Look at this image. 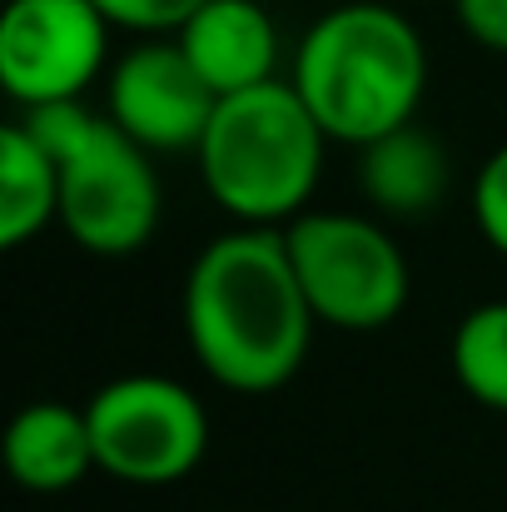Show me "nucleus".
I'll return each instance as SVG.
<instances>
[{"instance_id": "obj_1", "label": "nucleus", "mask_w": 507, "mask_h": 512, "mask_svg": "<svg viewBox=\"0 0 507 512\" xmlns=\"http://www.w3.org/2000/svg\"><path fill=\"white\" fill-rule=\"evenodd\" d=\"M179 319L209 383L244 398L289 388L319 324L274 224H239L209 239L184 274Z\"/></svg>"}, {"instance_id": "obj_2", "label": "nucleus", "mask_w": 507, "mask_h": 512, "mask_svg": "<svg viewBox=\"0 0 507 512\" xmlns=\"http://www.w3.org/2000/svg\"><path fill=\"white\" fill-rule=\"evenodd\" d=\"M289 85L334 145L363 150L418 120L428 95V45L398 5L348 0L304 30Z\"/></svg>"}, {"instance_id": "obj_3", "label": "nucleus", "mask_w": 507, "mask_h": 512, "mask_svg": "<svg viewBox=\"0 0 507 512\" xmlns=\"http://www.w3.org/2000/svg\"><path fill=\"white\" fill-rule=\"evenodd\" d=\"M334 140L289 80L219 95L194 150L209 199L239 224H289L309 209Z\"/></svg>"}, {"instance_id": "obj_4", "label": "nucleus", "mask_w": 507, "mask_h": 512, "mask_svg": "<svg viewBox=\"0 0 507 512\" xmlns=\"http://www.w3.org/2000/svg\"><path fill=\"white\" fill-rule=\"evenodd\" d=\"M284 244L319 324L373 334L408 309L413 269L383 219L348 209H304L284 224Z\"/></svg>"}, {"instance_id": "obj_5", "label": "nucleus", "mask_w": 507, "mask_h": 512, "mask_svg": "<svg viewBox=\"0 0 507 512\" xmlns=\"http://www.w3.org/2000/svg\"><path fill=\"white\" fill-rule=\"evenodd\" d=\"M95 468L130 488H169L209 453L204 398L165 373H120L85 403Z\"/></svg>"}, {"instance_id": "obj_6", "label": "nucleus", "mask_w": 507, "mask_h": 512, "mask_svg": "<svg viewBox=\"0 0 507 512\" xmlns=\"http://www.w3.org/2000/svg\"><path fill=\"white\" fill-rule=\"evenodd\" d=\"M160 214L165 189L155 174V155L135 145L110 115L70 160H60V229L85 254H140L155 239Z\"/></svg>"}, {"instance_id": "obj_7", "label": "nucleus", "mask_w": 507, "mask_h": 512, "mask_svg": "<svg viewBox=\"0 0 507 512\" xmlns=\"http://www.w3.org/2000/svg\"><path fill=\"white\" fill-rule=\"evenodd\" d=\"M115 20L100 0H10L0 15V85L15 105L85 95L110 70Z\"/></svg>"}, {"instance_id": "obj_8", "label": "nucleus", "mask_w": 507, "mask_h": 512, "mask_svg": "<svg viewBox=\"0 0 507 512\" xmlns=\"http://www.w3.org/2000/svg\"><path fill=\"white\" fill-rule=\"evenodd\" d=\"M219 95L174 35H140L105 70V115L150 155H194Z\"/></svg>"}, {"instance_id": "obj_9", "label": "nucleus", "mask_w": 507, "mask_h": 512, "mask_svg": "<svg viewBox=\"0 0 507 512\" xmlns=\"http://www.w3.org/2000/svg\"><path fill=\"white\" fill-rule=\"evenodd\" d=\"M174 40L214 95L279 80V25L259 0H204Z\"/></svg>"}, {"instance_id": "obj_10", "label": "nucleus", "mask_w": 507, "mask_h": 512, "mask_svg": "<svg viewBox=\"0 0 507 512\" xmlns=\"http://www.w3.org/2000/svg\"><path fill=\"white\" fill-rule=\"evenodd\" d=\"M358 184L378 219L413 224L443 204V194L453 184V165H448L443 140L433 130H423L418 120H408L358 150Z\"/></svg>"}, {"instance_id": "obj_11", "label": "nucleus", "mask_w": 507, "mask_h": 512, "mask_svg": "<svg viewBox=\"0 0 507 512\" xmlns=\"http://www.w3.org/2000/svg\"><path fill=\"white\" fill-rule=\"evenodd\" d=\"M5 473L25 493H70L95 468L90 413L60 398L25 403L5 428Z\"/></svg>"}, {"instance_id": "obj_12", "label": "nucleus", "mask_w": 507, "mask_h": 512, "mask_svg": "<svg viewBox=\"0 0 507 512\" xmlns=\"http://www.w3.org/2000/svg\"><path fill=\"white\" fill-rule=\"evenodd\" d=\"M50 224H60V165L10 120L0 125V249H25Z\"/></svg>"}, {"instance_id": "obj_13", "label": "nucleus", "mask_w": 507, "mask_h": 512, "mask_svg": "<svg viewBox=\"0 0 507 512\" xmlns=\"http://www.w3.org/2000/svg\"><path fill=\"white\" fill-rule=\"evenodd\" d=\"M448 363L473 403L507 413V299H488L458 319Z\"/></svg>"}, {"instance_id": "obj_14", "label": "nucleus", "mask_w": 507, "mask_h": 512, "mask_svg": "<svg viewBox=\"0 0 507 512\" xmlns=\"http://www.w3.org/2000/svg\"><path fill=\"white\" fill-rule=\"evenodd\" d=\"M473 219H478V234L507 259V140L483 160V170L473 179Z\"/></svg>"}, {"instance_id": "obj_15", "label": "nucleus", "mask_w": 507, "mask_h": 512, "mask_svg": "<svg viewBox=\"0 0 507 512\" xmlns=\"http://www.w3.org/2000/svg\"><path fill=\"white\" fill-rule=\"evenodd\" d=\"M199 5L204 0H100L115 30H130V35H174Z\"/></svg>"}, {"instance_id": "obj_16", "label": "nucleus", "mask_w": 507, "mask_h": 512, "mask_svg": "<svg viewBox=\"0 0 507 512\" xmlns=\"http://www.w3.org/2000/svg\"><path fill=\"white\" fill-rule=\"evenodd\" d=\"M463 35L493 55H507V0H453Z\"/></svg>"}]
</instances>
